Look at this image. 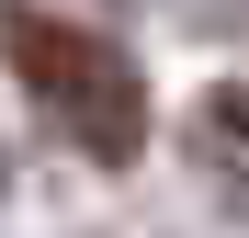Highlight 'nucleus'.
Masks as SVG:
<instances>
[{
    "mask_svg": "<svg viewBox=\"0 0 249 238\" xmlns=\"http://www.w3.org/2000/svg\"><path fill=\"white\" fill-rule=\"evenodd\" d=\"M0 193H12V147H0Z\"/></svg>",
    "mask_w": 249,
    "mask_h": 238,
    "instance_id": "obj_3",
    "label": "nucleus"
},
{
    "mask_svg": "<svg viewBox=\"0 0 249 238\" xmlns=\"http://www.w3.org/2000/svg\"><path fill=\"white\" fill-rule=\"evenodd\" d=\"M193 159H204V182L227 193V204H249V91L227 79V91H204L193 113Z\"/></svg>",
    "mask_w": 249,
    "mask_h": 238,
    "instance_id": "obj_2",
    "label": "nucleus"
},
{
    "mask_svg": "<svg viewBox=\"0 0 249 238\" xmlns=\"http://www.w3.org/2000/svg\"><path fill=\"white\" fill-rule=\"evenodd\" d=\"M0 57H12L23 91L57 113V136H79L91 159H136L147 147V79H136V57H124L113 34L12 0V12H0Z\"/></svg>",
    "mask_w": 249,
    "mask_h": 238,
    "instance_id": "obj_1",
    "label": "nucleus"
}]
</instances>
